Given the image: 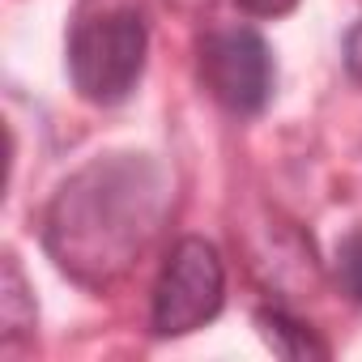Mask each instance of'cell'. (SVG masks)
I'll return each mask as SVG.
<instances>
[{
    "instance_id": "52a82bcc",
    "label": "cell",
    "mask_w": 362,
    "mask_h": 362,
    "mask_svg": "<svg viewBox=\"0 0 362 362\" xmlns=\"http://www.w3.org/2000/svg\"><path fill=\"white\" fill-rule=\"evenodd\" d=\"M332 273H337V286L349 303L362 307V230H349L341 243H337V260H332Z\"/></svg>"
},
{
    "instance_id": "30bf717a",
    "label": "cell",
    "mask_w": 362,
    "mask_h": 362,
    "mask_svg": "<svg viewBox=\"0 0 362 362\" xmlns=\"http://www.w3.org/2000/svg\"><path fill=\"white\" fill-rule=\"evenodd\" d=\"M166 5H170V9H179V13H188V18H197L201 9H209V5H214V0H166Z\"/></svg>"
},
{
    "instance_id": "277c9868",
    "label": "cell",
    "mask_w": 362,
    "mask_h": 362,
    "mask_svg": "<svg viewBox=\"0 0 362 362\" xmlns=\"http://www.w3.org/2000/svg\"><path fill=\"white\" fill-rule=\"evenodd\" d=\"M201 81L230 115H260L277 81V64L264 35L247 26L209 30L201 39Z\"/></svg>"
},
{
    "instance_id": "9c48e42d",
    "label": "cell",
    "mask_w": 362,
    "mask_h": 362,
    "mask_svg": "<svg viewBox=\"0 0 362 362\" xmlns=\"http://www.w3.org/2000/svg\"><path fill=\"white\" fill-rule=\"evenodd\" d=\"M345 69L354 81H362V22L345 35Z\"/></svg>"
},
{
    "instance_id": "5b68a950",
    "label": "cell",
    "mask_w": 362,
    "mask_h": 362,
    "mask_svg": "<svg viewBox=\"0 0 362 362\" xmlns=\"http://www.w3.org/2000/svg\"><path fill=\"white\" fill-rule=\"evenodd\" d=\"M256 324H260L264 345H269L273 354H281V358H328V345H324L303 320H294V315L281 311V307H264V311L256 315Z\"/></svg>"
},
{
    "instance_id": "ba28073f",
    "label": "cell",
    "mask_w": 362,
    "mask_h": 362,
    "mask_svg": "<svg viewBox=\"0 0 362 362\" xmlns=\"http://www.w3.org/2000/svg\"><path fill=\"white\" fill-rule=\"evenodd\" d=\"M235 5H239L247 18H286L298 0H235Z\"/></svg>"
},
{
    "instance_id": "6da1fadb",
    "label": "cell",
    "mask_w": 362,
    "mask_h": 362,
    "mask_svg": "<svg viewBox=\"0 0 362 362\" xmlns=\"http://www.w3.org/2000/svg\"><path fill=\"white\" fill-rule=\"evenodd\" d=\"M166 214V179L141 153L81 166L47 209V252L81 286H111L145 252Z\"/></svg>"
},
{
    "instance_id": "8992f818",
    "label": "cell",
    "mask_w": 362,
    "mask_h": 362,
    "mask_svg": "<svg viewBox=\"0 0 362 362\" xmlns=\"http://www.w3.org/2000/svg\"><path fill=\"white\" fill-rule=\"evenodd\" d=\"M26 328H35V303L26 307V281L13 256H5V337H22Z\"/></svg>"
},
{
    "instance_id": "3957f363",
    "label": "cell",
    "mask_w": 362,
    "mask_h": 362,
    "mask_svg": "<svg viewBox=\"0 0 362 362\" xmlns=\"http://www.w3.org/2000/svg\"><path fill=\"white\" fill-rule=\"evenodd\" d=\"M226 303V269L214 243L179 239L158 273L149 324L158 337H184L205 328Z\"/></svg>"
},
{
    "instance_id": "7a4b0ae2",
    "label": "cell",
    "mask_w": 362,
    "mask_h": 362,
    "mask_svg": "<svg viewBox=\"0 0 362 362\" xmlns=\"http://www.w3.org/2000/svg\"><path fill=\"white\" fill-rule=\"evenodd\" d=\"M145 52H149V26L136 5L107 0L98 9H86L69 35L73 90L94 107L124 103L145 73Z\"/></svg>"
}]
</instances>
